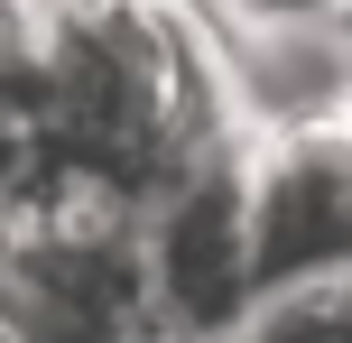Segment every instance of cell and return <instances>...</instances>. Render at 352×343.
<instances>
[{
    "label": "cell",
    "mask_w": 352,
    "mask_h": 343,
    "mask_svg": "<svg viewBox=\"0 0 352 343\" xmlns=\"http://www.w3.org/2000/svg\"><path fill=\"white\" fill-rule=\"evenodd\" d=\"M28 56L47 102V167L158 204L186 167L250 140L232 65L195 0H28Z\"/></svg>",
    "instance_id": "cell-1"
},
{
    "label": "cell",
    "mask_w": 352,
    "mask_h": 343,
    "mask_svg": "<svg viewBox=\"0 0 352 343\" xmlns=\"http://www.w3.org/2000/svg\"><path fill=\"white\" fill-rule=\"evenodd\" d=\"M0 343H176L121 186L47 167L0 204Z\"/></svg>",
    "instance_id": "cell-2"
},
{
    "label": "cell",
    "mask_w": 352,
    "mask_h": 343,
    "mask_svg": "<svg viewBox=\"0 0 352 343\" xmlns=\"http://www.w3.org/2000/svg\"><path fill=\"white\" fill-rule=\"evenodd\" d=\"M148 269L176 343H223L260 297V232H250V140L213 148L204 167L148 204Z\"/></svg>",
    "instance_id": "cell-3"
},
{
    "label": "cell",
    "mask_w": 352,
    "mask_h": 343,
    "mask_svg": "<svg viewBox=\"0 0 352 343\" xmlns=\"http://www.w3.org/2000/svg\"><path fill=\"white\" fill-rule=\"evenodd\" d=\"M250 232L260 288L352 260V102L250 130Z\"/></svg>",
    "instance_id": "cell-4"
},
{
    "label": "cell",
    "mask_w": 352,
    "mask_h": 343,
    "mask_svg": "<svg viewBox=\"0 0 352 343\" xmlns=\"http://www.w3.org/2000/svg\"><path fill=\"white\" fill-rule=\"evenodd\" d=\"M223 343H352V260L260 288L250 316H241Z\"/></svg>",
    "instance_id": "cell-5"
},
{
    "label": "cell",
    "mask_w": 352,
    "mask_h": 343,
    "mask_svg": "<svg viewBox=\"0 0 352 343\" xmlns=\"http://www.w3.org/2000/svg\"><path fill=\"white\" fill-rule=\"evenodd\" d=\"M28 177H47V102H37L28 10H0V204Z\"/></svg>",
    "instance_id": "cell-6"
},
{
    "label": "cell",
    "mask_w": 352,
    "mask_h": 343,
    "mask_svg": "<svg viewBox=\"0 0 352 343\" xmlns=\"http://www.w3.org/2000/svg\"><path fill=\"white\" fill-rule=\"evenodd\" d=\"M223 10L250 28H334V19H352V0H223Z\"/></svg>",
    "instance_id": "cell-7"
},
{
    "label": "cell",
    "mask_w": 352,
    "mask_h": 343,
    "mask_svg": "<svg viewBox=\"0 0 352 343\" xmlns=\"http://www.w3.org/2000/svg\"><path fill=\"white\" fill-rule=\"evenodd\" d=\"M0 10H28V0H0Z\"/></svg>",
    "instance_id": "cell-8"
}]
</instances>
